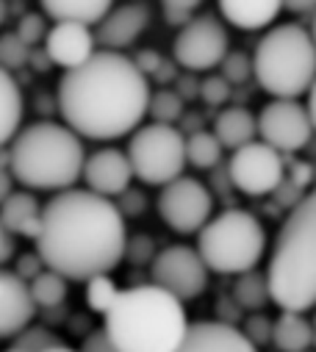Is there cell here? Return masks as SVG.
<instances>
[{"instance_id":"5","label":"cell","mask_w":316,"mask_h":352,"mask_svg":"<svg viewBox=\"0 0 316 352\" xmlns=\"http://www.w3.org/2000/svg\"><path fill=\"white\" fill-rule=\"evenodd\" d=\"M84 142L67 122H34L9 142V169L31 192H64L84 175Z\"/></svg>"},{"instance_id":"1","label":"cell","mask_w":316,"mask_h":352,"mask_svg":"<svg viewBox=\"0 0 316 352\" xmlns=\"http://www.w3.org/2000/svg\"><path fill=\"white\" fill-rule=\"evenodd\" d=\"M34 241L47 270L87 283L95 275H109L125 258V214L111 197L64 189L42 208V230Z\"/></svg>"},{"instance_id":"15","label":"cell","mask_w":316,"mask_h":352,"mask_svg":"<svg viewBox=\"0 0 316 352\" xmlns=\"http://www.w3.org/2000/svg\"><path fill=\"white\" fill-rule=\"evenodd\" d=\"M98 53V36L84 23H53L45 36V56L61 69L81 67Z\"/></svg>"},{"instance_id":"18","label":"cell","mask_w":316,"mask_h":352,"mask_svg":"<svg viewBox=\"0 0 316 352\" xmlns=\"http://www.w3.org/2000/svg\"><path fill=\"white\" fill-rule=\"evenodd\" d=\"M150 23V9L144 3H125L111 9L100 23H98V45L106 50H122L131 47L147 28Z\"/></svg>"},{"instance_id":"44","label":"cell","mask_w":316,"mask_h":352,"mask_svg":"<svg viewBox=\"0 0 316 352\" xmlns=\"http://www.w3.org/2000/svg\"><path fill=\"white\" fill-rule=\"evenodd\" d=\"M175 64H178L175 58H172V61H161V67H158V69H155V75H153V78H155L158 83H161V86L172 83V80L178 78V69H175Z\"/></svg>"},{"instance_id":"16","label":"cell","mask_w":316,"mask_h":352,"mask_svg":"<svg viewBox=\"0 0 316 352\" xmlns=\"http://www.w3.org/2000/svg\"><path fill=\"white\" fill-rule=\"evenodd\" d=\"M31 283L17 272L0 270V338H14L36 316Z\"/></svg>"},{"instance_id":"9","label":"cell","mask_w":316,"mask_h":352,"mask_svg":"<svg viewBox=\"0 0 316 352\" xmlns=\"http://www.w3.org/2000/svg\"><path fill=\"white\" fill-rule=\"evenodd\" d=\"M230 186L247 197H267L286 181V161L283 153L267 142H250L233 150L227 161Z\"/></svg>"},{"instance_id":"25","label":"cell","mask_w":316,"mask_h":352,"mask_svg":"<svg viewBox=\"0 0 316 352\" xmlns=\"http://www.w3.org/2000/svg\"><path fill=\"white\" fill-rule=\"evenodd\" d=\"M233 300L242 311H261L267 302H272V292H269V278L267 272L250 270L236 275V286H233Z\"/></svg>"},{"instance_id":"3","label":"cell","mask_w":316,"mask_h":352,"mask_svg":"<svg viewBox=\"0 0 316 352\" xmlns=\"http://www.w3.org/2000/svg\"><path fill=\"white\" fill-rule=\"evenodd\" d=\"M103 330L120 352H175L189 330L183 300L172 292L144 283L122 289L103 314Z\"/></svg>"},{"instance_id":"38","label":"cell","mask_w":316,"mask_h":352,"mask_svg":"<svg viewBox=\"0 0 316 352\" xmlns=\"http://www.w3.org/2000/svg\"><path fill=\"white\" fill-rule=\"evenodd\" d=\"M81 352H120V349H117V344L109 338V333L100 327V330H92V333L84 338Z\"/></svg>"},{"instance_id":"36","label":"cell","mask_w":316,"mask_h":352,"mask_svg":"<svg viewBox=\"0 0 316 352\" xmlns=\"http://www.w3.org/2000/svg\"><path fill=\"white\" fill-rule=\"evenodd\" d=\"M125 258L131 263H136V267H142V263H153V258H155L153 239L150 236H131L128 247H125Z\"/></svg>"},{"instance_id":"20","label":"cell","mask_w":316,"mask_h":352,"mask_svg":"<svg viewBox=\"0 0 316 352\" xmlns=\"http://www.w3.org/2000/svg\"><path fill=\"white\" fill-rule=\"evenodd\" d=\"M42 208L45 206L31 192H12L0 206V219L14 236L36 239L42 230Z\"/></svg>"},{"instance_id":"29","label":"cell","mask_w":316,"mask_h":352,"mask_svg":"<svg viewBox=\"0 0 316 352\" xmlns=\"http://www.w3.org/2000/svg\"><path fill=\"white\" fill-rule=\"evenodd\" d=\"M120 292H122V289L114 283L111 272H109V275H95V278H89V280H87V305H89V311H95V314H109V308L117 302Z\"/></svg>"},{"instance_id":"32","label":"cell","mask_w":316,"mask_h":352,"mask_svg":"<svg viewBox=\"0 0 316 352\" xmlns=\"http://www.w3.org/2000/svg\"><path fill=\"white\" fill-rule=\"evenodd\" d=\"M233 95V83L219 72V75H208L200 80V98L208 106H225Z\"/></svg>"},{"instance_id":"22","label":"cell","mask_w":316,"mask_h":352,"mask_svg":"<svg viewBox=\"0 0 316 352\" xmlns=\"http://www.w3.org/2000/svg\"><path fill=\"white\" fill-rule=\"evenodd\" d=\"M53 23H84L98 25L114 6V0H39Z\"/></svg>"},{"instance_id":"49","label":"cell","mask_w":316,"mask_h":352,"mask_svg":"<svg viewBox=\"0 0 316 352\" xmlns=\"http://www.w3.org/2000/svg\"><path fill=\"white\" fill-rule=\"evenodd\" d=\"M308 31H311V36H313V42H316V12L311 14V28H308Z\"/></svg>"},{"instance_id":"17","label":"cell","mask_w":316,"mask_h":352,"mask_svg":"<svg viewBox=\"0 0 316 352\" xmlns=\"http://www.w3.org/2000/svg\"><path fill=\"white\" fill-rule=\"evenodd\" d=\"M175 352H258V346L230 322H194Z\"/></svg>"},{"instance_id":"10","label":"cell","mask_w":316,"mask_h":352,"mask_svg":"<svg viewBox=\"0 0 316 352\" xmlns=\"http://www.w3.org/2000/svg\"><path fill=\"white\" fill-rule=\"evenodd\" d=\"M155 206H158V217L164 219L167 228H172L175 233L192 236V233H200L203 225L211 219L214 195L203 181L181 175V178L161 186Z\"/></svg>"},{"instance_id":"2","label":"cell","mask_w":316,"mask_h":352,"mask_svg":"<svg viewBox=\"0 0 316 352\" xmlns=\"http://www.w3.org/2000/svg\"><path fill=\"white\" fill-rule=\"evenodd\" d=\"M150 95V78L136 61L103 47L81 67L64 69L56 86V106L81 139L111 142L142 125Z\"/></svg>"},{"instance_id":"4","label":"cell","mask_w":316,"mask_h":352,"mask_svg":"<svg viewBox=\"0 0 316 352\" xmlns=\"http://www.w3.org/2000/svg\"><path fill=\"white\" fill-rule=\"evenodd\" d=\"M269 292L280 311L316 308V189L294 208L275 239L269 255Z\"/></svg>"},{"instance_id":"13","label":"cell","mask_w":316,"mask_h":352,"mask_svg":"<svg viewBox=\"0 0 316 352\" xmlns=\"http://www.w3.org/2000/svg\"><path fill=\"white\" fill-rule=\"evenodd\" d=\"M313 133H316V128L311 122L308 106H302L297 98H275L258 114L261 142L272 144L283 155L305 150L313 142Z\"/></svg>"},{"instance_id":"48","label":"cell","mask_w":316,"mask_h":352,"mask_svg":"<svg viewBox=\"0 0 316 352\" xmlns=\"http://www.w3.org/2000/svg\"><path fill=\"white\" fill-rule=\"evenodd\" d=\"M45 352H81V349H72V346H64V344H56V346H50V349H45Z\"/></svg>"},{"instance_id":"41","label":"cell","mask_w":316,"mask_h":352,"mask_svg":"<svg viewBox=\"0 0 316 352\" xmlns=\"http://www.w3.org/2000/svg\"><path fill=\"white\" fill-rule=\"evenodd\" d=\"M189 72V69H186ZM175 92L183 98V100H194V98H200V80H197V75L194 72H189V75H178L175 78Z\"/></svg>"},{"instance_id":"12","label":"cell","mask_w":316,"mask_h":352,"mask_svg":"<svg viewBox=\"0 0 316 352\" xmlns=\"http://www.w3.org/2000/svg\"><path fill=\"white\" fill-rule=\"evenodd\" d=\"M230 50L227 28L211 14L192 17L186 25H181L175 45H172V58L178 67L189 72H208L222 64V58Z\"/></svg>"},{"instance_id":"27","label":"cell","mask_w":316,"mask_h":352,"mask_svg":"<svg viewBox=\"0 0 316 352\" xmlns=\"http://www.w3.org/2000/svg\"><path fill=\"white\" fill-rule=\"evenodd\" d=\"M147 114L153 117V122H164V125H178L186 114V100L170 89V86H161L158 92L150 95V106Z\"/></svg>"},{"instance_id":"28","label":"cell","mask_w":316,"mask_h":352,"mask_svg":"<svg viewBox=\"0 0 316 352\" xmlns=\"http://www.w3.org/2000/svg\"><path fill=\"white\" fill-rule=\"evenodd\" d=\"M31 294L39 308H58L67 300V278L56 270H42L31 280Z\"/></svg>"},{"instance_id":"46","label":"cell","mask_w":316,"mask_h":352,"mask_svg":"<svg viewBox=\"0 0 316 352\" xmlns=\"http://www.w3.org/2000/svg\"><path fill=\"white\" fill-rule=\"evenodd\" d=\"M14 192V175H12V169H6V166H0V206L6 203V197Z\"/></svg>"},{"instance_id":"45","label":"cell","mask_w":316,"mask_h":352,"mask_svg":"<svg viewBox=\"0 0 316 352\" xmlns=\"http://www.w3.org/2000/svg\"><path fill=\"white\" fill-rule=\"evenodd\" d=\"M283 9L294 14H313L316 12V0H283Z\"/></svg>"},{"instance_id":"8","label":"cell","mask_w":316,"mask_h":352,"mask_svg":"<svg viewBox=\"0 0 316 352\" xmlns=\"http://www.w3.org/2000/svg\"><path fill=\"white\" fill-rule=\"evenodd\" d=\"M133 175L147 186H167L186 169V133L178 125H139L128 142Z\"/></svg>"},{"instance_id":"39","label":"cell","mask_w":316,"mask_h":352,"mask_svg":"<svg viewBox=\"0 0 316 352\" xmlns=\"http://www.w3.org/2000/svg\"><path fill=\"white\" fill-rule=\"evenodd\" d=\"M42 270H47V267H45V261H42V255H39L36 250L28 252V255H20V261H17V275L25 278L28 283H31Z\"/></svg>"},{"instance_id":"37","label":"cell","mask_w":316,"mask_h":352,"mask_svg":"<svg viewBox=\"0 0 316 352\" xmlns=\"http://www.w3.org/2000/svg\"><path fill=\"white\" fill-rule=\"evenodd\" d=\"M47 25H45V20H42V14H25L23 20H20V25H17V36L25 42V45H36V42H42L45 36H47Z\"/></svg>"},{"instance_id":"24","label":"cell","mask_w":316,"mask_h":352,"mask_svg":"<svg viewBox=\"0 0 316 352\" xmlns=\"http://www.w3.org/2000/svg\"><path fill=\"white\" fill-rule=\"evenodd\" d=\"M316 333L302 311H283L272 324V344L280 352H308Z\"/></svg>"},{"instance_id":"42","label":"cell","mask_w":316,"mask_h":352,"mask_svg":"<svg viewBox=\"0 0 316 352\" xmlns=\"http://www.w3.org/2000/svg\"><path fill=\"white\" fill-rule=\"evenodd\" d=\"M133 61H136V67H139V69H142L147 78H153V75H155V69L161 67V61H164V58L158 56L155 50H142V53H139Z\"/></svg>"},{"instance_id":"14","label":"cell","mask_w":316,"mask_h":352,"mask_svg":"<svg viewBox=\"0 0 316 352\" xmlns=\"http://www.w3.org/2000/svg\"><path fill=\"white\" fill-rule=\"evenodd\" d=\"M87 189L103 197H120L125 189H131V181L136 178L128 153L117 150V147H103L95 150L92 155H87L84 164V175Z\"/></svg>"},{"instance_id":"26","label":"cell","mask_w":316,"mask_h":352,"mask_svg":"<svg viewBox=\"0 0 316 352\" xmlns=\"http://www.w3.org/2000/svg\"><path fill=\"white\" fill-rule=\"evenodd\" d=\"M222 142L214 131H194L186 136V161L194 169H216L222 164Z\"/></svg>"},{"instance_id":"35","label":"cell","mask_w":316,"mask_h":352,"mask_svg":"<svg viewBox=\"0 0 316 352\" xmlns=\"http://www.w3.org/2000/svg\"><path fill=\"white\" fill-rule=\"evenodd\" d=\"M272 324H275V319H269V316L253 311V316L245 322V330H242V333H245L256 346H264V344H272Z\"/></svg>"},{"instance_id":"50","label":"cell","mask_w":316,"mask_h":352,"mask_svg":"<svg viewBox=\"0 0 316 352\" xmlns=\"http://www.w3.org/2000/svg\"><path fill=\"white\" fill-rule=\"evenodd\" d=\"M6 23V0H0V25Z\"/></svg>"},{"instance_id":"40","label":"cell","mask_w":316,"mask_h":352,"mask_svg":"<svg viewBox=\"0 0 316 352\" xmlns=\"http://www.w3.org/2000/svg\"><path fill=\"white\" fill-rule=\"evenodd\" d=\"M120 211L125 214V217H139L142 211H144V206H147V200H144V195L142 192H136V189H125L122 195H120Z\"/></svg>"},{"instance_id":"7","label":"cell","mask_w":316,"mask_h":352,"mask_svg":"<svg viewBox=\"0 0 316 352\" xmlns=\"http://www.w3.org/2000/svg\"><path fill=\"white\" fill-rule=\"evenodd\" d=\"M197 250L216 275H242L258 267L267 252V230L245 208H227L211 217L197 233Z\"/></svg>"},{"instance_id":"51","label":"cell","mask_w":316,"mask_h":352,"mask_svg":"<svg viewBox=\"0 0 316 352\" xmlns=\"http://www.w3.org/2000/svg\"><path fill=\"white\" fill-rule=\"evenodd\" d=\"M6 352H23V349H17V346H12V349H6Z\"/></svg>"},{"instance_id":"43","label":"cell","mask_w":316,"mask_h":352,"mask_svg":"<svg viewBox=\"0 0 316 352\" xmlns=\"http://www.w3.org/2000/svg\"><path fill=\"white\" fill-rule=\"evenodd\" d=\"M12 258H14V233L3 225V219H0V267L9 263Z\"/></svg>"},{"instance_id":"19","label":"cell","mask_w":316,"mask_h":352,"mask_svg":"<svg viewBox=\"0 0 316 352\" xmlns=\"http://www.w3.org/2000/svg\"><path fill=\"white\" fill-rule=\"evenodd\" d=\"M219 14L239 31H264L283 12V0H216Z\"/></svg>"},{"instance_id":"33","label":"cell","mask_w":316,"mask_h":352,"mask_svg":"<svg viewBox=\"0 0 316 352\" xmlns=\"http://www.w3.org/2000/svg\"><path fill=\"white\" fill-rule=\"evenodd\" d=\"M28 47L31 45H25L17 36V31L9 34V36H3V39H0V64H3L6 69H14V67L25 64L28 61Z\"/></svg>"},{"instance_id":"6","label":"cell","mask_w":316,"mask_h":352,"mask_svg":"<svg viewBox=\"0 0 316 352\" xmlns=\"http://www.w3.org/2000/svg\"><path fill=\"white\" fill-rule=\"evenodd\" d=\"M258 86L272 98H300L316 80V42L297 23L275 25L253 53Z\"/></svg>"},{"instance_id":"11","label":"cell","mask_w":316,"mask_h":352,"mask_svg":"<svg viewBox=\"0 0 316 352\" xmlns=\"http://www.w3.org/2000/svg\"><path fill=\"white\" fill-rule=\"evenodd\" d=\"M208 263L203 261L197 247L170 244L158 250L150 263V278L155 286L172 292L178 300H197L208 289Z\"/></svg>"},{"instance_id":"34","label":"cell","mask_w":316,"mask_h":352,"mask_svg":"<svg viewBox=\"0 0 316 352\" xmlns=\"http://www.w3.org/2000/svg\"><path fill=\"white\" fill-rule=\"evenodd\" d=\"M203 0H161V12L170 25H186L192 17H197V9Z\"/></svg>"},{"instance_id":"21","label":"cell","mask_w":316,"mask_h":352,"mask_svg":"<svg viewBox=\"0 0 316 352\" xmlns=\"http://www.w3.org/2000/svg\"><path fill=\"white\" fill-rule=\"evenodd\" d=\"M214 133L222 142L225 150H239L258 136V117L247 111L245 106H230L222 109L214 120Z\"/></svg>"},{"instance_id":"30","label":"cell","mask_w":316,"mask_h":352,"mask_svg":"<svg viewBox=\"0 0 316 352\" xmlns=\"http://www.w3.org/2000/svg\"><path fill=\"white\" fill-rule=\"evenodd\" d=\"M222 75L233 83V86H239V83H247L250 78H256V69H253V56H247L245 50H227V56L222 58L219 64Z\"/></svg>"},{"instance_id":"47","label":"cell","mask_w":316,"mask_h":352,"mask_svg":"<svg viewBox=\"0 0 316 352\" xmlns=\"http://www.w3.org/2000/svg\"><path fill=\"white\" fill-rule=\"evenodd\" d=\"M308 114H311V122L316 128V80H313V86L308 89Z\"/></svg>"},{"instance_id":"23","label":"cell","mask_w":316,"mask_h":352,"mask_svg":"<svg viewBox=\"0 0 316 352\" xmlns=\"http://www.w3.org/2000/svg\"><path fill=\"white\" fill-rule=\"evenodd\" d=\"M23 92H20V83L14 80L12 69H6L0 64V147H6L23 122Z\"/></svg>"},{"instance_id":"31","label":"cell","mask_w":316,"mask_h":352,"mask_svg":"<svg viewBox=\"0 0 316 352\" xmlns=\"http://www.w3.org/2000/svg\"><path fill=\"white\" fill-rule=\"evenodd\" d=\"M56 344H61V341H58V336L50 327H34V324H28L25 330H20L14 336V346L23 349V352H45V349H50Z\"/></svg>"}]
</instances>
